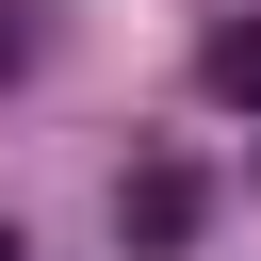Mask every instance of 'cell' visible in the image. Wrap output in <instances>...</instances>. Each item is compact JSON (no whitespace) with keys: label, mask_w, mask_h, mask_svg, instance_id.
Returning <instances> with one entry per match:
<instances>
[{"label":"cell","mask_w":261,"mask_h":261,"mask_svg":"<svg viewBox=\"0 0 261 261\" xmlns=\"http://www.w3.org/2000/svg\"><path fill=\"white\" fill-rule=\"evenodd\" d=\"M196 212H212V179H196V163H130V179H114V245H130V261L196 245Z\"/></svg>","instance_id":"1"},{"label":"cell","mask_w":261,"mask_h":261,"mask_svg":"<svg viewBox=\"0 0 261 261\" xmlns=\"http://www.w3.org/2000/svg\"><path fill=\"white\" fill-rule=\"evenodd\" d=\"M49 65V0H0V82H33Z\"/></svg>","instance_id":"2"},{"label":"cell","mask_w":261,"mask_h":261,"mask_svg":"<svg viewBox=\"0 0 261 261\" xmlns=\"http://www.w3.org/2000/svg\"><path fill=\"white\" fill-rule=\"evenodd\" d=\"M212 98H261V33H245V16L212 33Z\"/></svg>","instance_id":"3"},{"label":"cell","mask_w":261,"mask_h":261,"mask_svg":"<svg viewBox=\"0 0 261 261\" xmlns=\"http://www.w3.org/2000/svg\"><path fill=\"white\" fill-rule=\"evenodd\" d=\"M0 261H33V245H16V228H0Z\"/></svg>","instance_id":"4"},{"label":"cell","mask_w":261,"mask_h":261,"mask_svg":"<svg viewBox=\"0 0 261 261\" xmlns=\"http://www.w3.org/2000/svg\"><path fill=\"white\" fill-rule=\"evenodd\" d=\"M245 114H261V98H245Z\"/></svg>","instance_id":"5"}]
</instances>
